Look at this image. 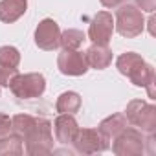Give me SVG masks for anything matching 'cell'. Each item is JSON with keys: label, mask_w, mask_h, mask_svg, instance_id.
Wrapping results in <instances>:
<instances>
[{"label": "cell", "mask_w": 156, "mask_h": 156, "mask_svg": "<svg viewBox=\"0 0 156 156\" xmlns=\"http://www.w3.org/2000/svg\"><path fill=\"white\" fill-rule=\"evenodd\" d=\"M9 90L19 99H35L41 98L46 90V79L39 72L31 73H19L9 85Z\"/></svg>", "instance_id": "4"}, {"label": "cell", "mask_w": 156, "mask_h": 156, "mask_svg": "<svg viewBox=\"0 0 156 156\" xmlns=\"http://www.w3.org/2000/svg\"><path fill=\"white\" fill-rule=\"evenodd\" d=\"M85 41H87V35L81 30H64L61 31L59 46H62V50H79Z\"/></svg>", "instance_id": "18"}, {"label": "cell", "mask_w": 156, "mask_h": 156, "mask_svg": "<svg viewBox=\"0 0 156 156\" xmlns=\"http://www.w3.org/2000/svg\"><path fill=\"white\" fill-rule=\"evenodd\" d=\"M114 30H118V33L121 37L132 39L143 33L145 30V17L143 11L138 9L136 6L125 2L121 4V8L116 11V20H114Z\"/></svg>", "instance_id": "2"}, {"label": "cell", "mask_w": 156, "mask_h": 156, "mask_svg": "<svg viewBox=\"0 0 156 156\" xmlns=\"http://www.w3.org/2000/svg\"><path fill=\"white\" fill-rule=\"evenodd\" d=\"M125 127H129V121H127V118H125V114H112V116H108V118H105L101 123H99V127H98V130L110 141V140H114Z\"/></svg>", "instance_id": "14"}, {"label": "cell", "mask_w": 156, "mask_h": 156, "mask_svg": "<svg viewBox=\"0 0 156 156\" xmlns=\"http://www.w3.org/2000/svg\"><path fill=\"white\" fill-rule=\"evenodd\" d=\"M28 9V0H0V20L6 24L17 22Z\"/></svg>", "instance_id": "12"}, {"label": "cell", "mask_w": 156, "mask_h": 156, "mask_svg": "<svg viewBox=\"0 0 156 156\" xmlns=\"http://www.w3.org/2000/svg\"><path fill=\"white\" fill-rule=\"evenodd\" d=\"M55 108L59 114H75L81 108V96L77 92H62L57 98Z\"/></svg>", "instance_id": "15"}, {"label": "cell", "mask_w": 156, "mask_h": 156, "mask_svg": "<svg viewBox=\"0 0 156 156\" xmlns=\"http://www.w3.org/2000/svg\"><path fill=\"white\" fill-rule=\"evenodd\" d=\"M61 28L53 19H44L35 30V44L44 51H53L59 48Z\"/></svg>", "instance_id": "9"}, {"label": "cell", "mask_w": 156, "mask_h": 156, "mask_svg": "<svg viewBox=\"0 0 156 156\" xmlns=\"http://www.w3.org/2000/svg\"><path fill=\"white\" fill-rule=\"evenodd\" d=\"M145 61H143V57L141 55H138V53H134V51H125V53H121L119 57H118V61H116V68L119 70V73H123V75H130L138 66H141Z\"/></svg>", "instance_id": "17"}, {"label": "cell", "mask_w": 156, "mask_h": 156, "mask_svg": "<svg viewBox=\"0 0 156 156\" xmlns=\"http://www.w3.org/2000/svg\"><path fill=\"white\" fill-rule=\"evenodd\" d=\"M125 118L130 125L138 127L141 132L154 134L156 130V107L143 101V99H132L127 105Z\"/></svg>", "instance_id": "3"}, {"label": "cell", "mask_w": 156, "mask_h": 156, "mask_svg": "<svg viewBox=\"0 0 156 156\" xmlns=\"http://www.w3.org/2000/svg\"><path fill=\"white\" fill-rule=\"evenodd\" d=\"M22 152H24V149H22V136L20 134L9 132V134L0 138V156H8V154L19 156Z\"/></svg>", "instance_id": "16"}, {"label": "cell", "mask_w": 156, "mask_h": 156, "mask_svg": "<svg viewBox=\"0 0 156 156\" xmlns=\"http://www.w3.org/2000/svg\"><path fill=\"white\" fill-rule=\"evenodd\" d=\"M22 141L26 143V152L30 156L53 152L51 121H48L44 118H35L31 127L22 134Z\"/></svg>", "instance_id": "1"}, {"label": "cell", "mask_w": 156, "mask_h": 156, "mask_svg": "<svg viewBox=\"0 0 156 156\" xmlns=\"http://www.w3.org/2000/svg\"><path fill=\"white\" fill-rule=\"evenodd\" d=\"M129 79L132 81V85L136 87H141V88H147L149 92V98H154V68L147 62H143L141 66H138L130 75Z\"/></svg>", "instance_id": "13"}, {"label": "cell", "mask_w": 156, "mask_h": 156, "mask_svg": "<svg viewBox=\"0 0 156 156\" xmlns=\"http://www.w3.org/2000/svg\"><path fill=\"white\" fill-rule=\"evenodd\" d=\"M57 68L64 75L79 77L88 72V62L85 59V53L79 50H62L57 57Z\"/></svg>", "instance_id": "8"}, {"label": "cell", "mask_w": 156, "mask_h": 156, "mask_svg": "<svg viewBox=\"0 0 156 156\" xmlns=\"http://www.w3.org/2000/svg\"><path fill=\"white\" fill-rule=\"evenodd\" d=\"M112 141V152L116 156H138L145 151L143 132L132 127H125Z\"/></svg>", "instance_id": "5"}, {"label": "cell", "mask_w": 156, "mask_h": 156, "mask_svg": "<svg viewBox=\"0 0 156 156\" xmlns=\"http://www.w3.org/2000/svg\"><path fill=\"white\" fill-rule=\"evenodd\" d=\"M72 145L79 154H96L110 147L108 140L98 129H77Z\"/></svg>", "instance_id": "6"}, {"label": "cell", "mask_w": 156, "mask_h": 156, "mask_svg": "<svg viewBox=\"0 0 156 156\" xmlns=\"http://www.w3.org/2000/svg\"><path fill=\"white\" fill-rule=\"evenodd\" d=\"M9 132H13L11 118H9L8 114H2V112H0V138L6 136V134H9Z\"/></svg>", "instance_id": "21"}, {"label": "cell", "mask_w": 156, "mask_h": 156, "mask_svg": "<svg viewBox=\"0 0 156 156\" xmlns=\"http://www.w3.org/2000/svg\"><path fill=\"white\" fill-rule=\"evenodd\" d=\"M85 59L88 62V68H96V70H105L110 66L112 62V51L108 46H99V44H92L87 51H85Z\"/></svg>", "instance_id": "11"}, {"label": "cell", "mask_w": 156, "mask_h": 156, "mask_svg": "<svg viewBox=\"0 0 156 156\" xmlns=\"http://www.w3.org/2000/svg\"><path fill=\"white\" fill-rule=\"evenodd\" d=\"M136 8L147 13H152L156 9V0H136Z\"/></svg>", "instance_id": "22"}, {"label": "cell", "mask_w": 156, "mask_h": 156, "mask_svg": "<svg viewBox=\"0 0 156 156\" xmlns=\"http://www.w3.org/2000/svg\"><path fill=\"white\" fill-rule=\"evenodd\" d=\"M0 64L17 66L20 64V51L15 46H0Z\"/></svg>", "instance_id": "19"}, {"label": "cell", "mask_w": 156, "mask_h": 156, "mask_svg": "<svg viewBox=\"0 0 156 156\" xmlns=\"http://www.w3.org/2000/svg\"><path fill=\"white\" fill-rule=\"evenodd\" d=\"M114 33V19L108 11H99L96 13V17L90 22L88 28V39L92 41V44H99V46H108L110 39Z\"/></svg>", "instance_id": "7"}, {"label": "cell", "mask_w": 156, "mask_h": 156, "mask_svg": "<svg viewBox=\"0 0 156 156\" xmlns=\"http://www.w3.org/2000/svg\"><path fill=\"white\" fill-rule=\"evenodd\" d=\"M53 132H55V140L62 145H68L73 141V136L79 129L73 114H59L53 121Z\"/></svg>", "instance_id": "10"}, {"label": "cell", "mask_w": 156, "mask_h": 156, "mask_svg": "<svg viewBox=\"0 0 156 156\" xmlns=\"http://www.w3.org/2000/svg\"><path fill=\"white\" fill-rule=\"evenodd\" d=\"M99 2H101L105 8H118V6H121V4H125V2H129V0H99Z\"/></svg>", "instance_id": "23"}, {"label": "cell", "mask_w": 156, "mask_h": 156, "mask_svg": "<svg viewBox=\"0 0 156 156\" xmlns=\"http://www.w3.org/2000/svg\"><path fill=\"white\" fill-rule=\"evenodd\" d=\"M19 68L17 66H9V64H0V87H8L11 85V81L19 75Z\"/></svg>", "instance_id": "20"}]
</instances>
